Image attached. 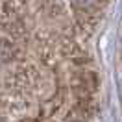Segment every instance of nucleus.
I'll return each instance as SVG.
<instances>
[{
    "label": "nucleus",
    "instance_id": "1",
    "mask_svg": "<svg viewBox=\"0 0 122 122\" xmlns=\"http://www.w3.org/2000/svg\"><path fill=\"white\" fill-rule=\"evenodd\" d=\"M76 6H80V8H91V6H94L98 0H72Z\"/></svg>",
    "mask_w": 122,
    "mask_h": 122
}]
</instances>
